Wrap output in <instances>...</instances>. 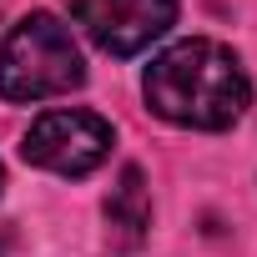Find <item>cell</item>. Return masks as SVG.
<instances>
[{
  "mask_svg": "<svg viewBox=\"0 0 257 257\" xmlns=\"http://www.w3.org/2000/svg\"><path fill=\"white\" fill-rule=\"evenodd\" d=\"M71 16L106 56H137L172 31L177 0H71Z\"/></svg>",
  "mask_w": 257,
  "mask_h": 257,
  "instance_id": "cell-4",
  "label": "cell"
},
{
  "mask_svg": "<svg viewBox=\"0 0 257 257\" xmlns=\"http://www.w3.org/2000/svg\"><path fill=\"white\" fill-rule=\"evenodd\" d=\"M81 81H86L81 51L71 31L46 11L26 16L0 41V96L6 101H51L76 91Z\"/></svg>",
  "mask_w": 257,
  "mask_h": 257,
  "instance_id": "cell-2",
  "label": "cell"
},
{
  "mask_svg": "<svg viewBox=\"0 0 257 257\" xmlns=\"http://www.w3.org/2000/svg\"><path fill=\"white\" fill-rule=\"evenodd\" d=\"M106 227H111V247L116 252H132L147 242V227H152V192H147V177L142 167H126L106 197Z\"/></svg>",
  "mask_w": 257,
  "mask_h": 257,
  "instance_id": "cell-5",
  "label": "cell"
},
{
  "mask_svg": "<svg viewBox=\"0 0 257 257\" xmlns=\"http://www.w3.org/2000/svg\"><path fill=\"white\" fill-rule=\"evenodd\" d=\"M247 71L217 41H182L147 66V101L162 121L192 132H222L247 111Z\"/></svg>",
  "mask_w": 257,
  "mask_h": 257,
  "instance_id": "cell-1",
  "label": "cell"
},
{
  "mask_svg": "<svg viewBox=\"0 0 257 257\" xmlns=\"http://www.w3.org/2000/svg\"><path fill=\"white\" fill-rule=\"evenodd\" d=\"M21 152L56 177H86L111 157V126L91 111H46L26 132Z\"/></svg>",
  "mask_w": 257,
  "mask_h": 257,
  "instance_id": "cell-3",
  "label": "cell"
}]
</instances>
